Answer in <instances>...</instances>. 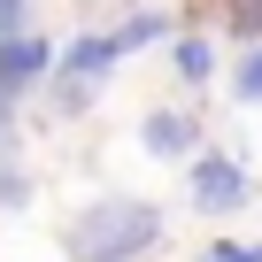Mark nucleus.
Wrapping results in <instances>:
<instances>
[{
    "label": "nucleus",
    "instance_id": "nucleus-1",
    "mask_svg": "<svg viewBox=\"0 0 262 262\" xmlns=\"http://www.w3.org/2000/svg\"><path fill=\"white\" fill-rule=\"evenodd\" d=\"M155 247H162V208L147 193H100L62 231V254L70 262H139Z\"/></svg>",
    "mask_w": 262,
    "mask_h": 262
},
{
    "label": "nucleus",
    "instance_id": "nucleus-2",
    "mask_svg": "<svg viewBox=\"0 0 262 262\" xmlns=\"http://www.w3.org/2000/svg\"><path fill=\"white\" fill-rule=\"evenodd\" d=\"M185 193H193V208L201 216H231V208H247V170H239V155H224V147H201L193 162H185Z\"/></svg>",
    "mask_w": 262,
    "mask_h": 262
},
{
    "label": "nucleus",
    "instance_id": "nucleus-3",
    "mask_svg": "<svg viewBox=\"0 0 262 262\" xmlns=\"http://www.w3.org/2000/svg\"><path fill=\"white\" fill-rule=\"evenodd\" d=\"M139 147H147L155 162H193V155H201V108H193V100L147 108V123H139Z\"/></svg>",
    "mask_w": 262,
    "mask_h": 262
},
{
    "label": "nucleus",
    "instance_id": "nucleus-4",
    "mask_svg": "<svg viewBox=\"0 0 262 262\" xmlns=\"http://www.w3.org/2000/svg\"><path fill=\"white\" fill-rule=\"evenodd\" d=\"M54 70V39L24 31V39H0V116H16V100Z\"/></svg>",
    "mask_w": 262,
    "mask_h": 262
},
{
    "label": "nucleus",
    "instance_id": "nucleus-5",
    "mask_svg": "<svg viewBox=\"0 0 262 262\" xmlns=\"http://www.w3.org/2000/svg\"><path fill=\"white\" fill-rule=\"evenodd\" d=\"M193 31H224L239 47H262V0H193Z\"/></svg>",
    "mask_w": 262,
    "mask_h": 262
},
{
    "label": "nucleus",
    "instance_id": "nucleus-6",
    "mask_svg": "<svg viewBox=\"0 0 262 262\" xmlns=\"http://www.w3.org/2000/svg\"><path fill=\"white\" fill-rule=\"evenodd\" d=\"M54 70H62V77H85V85H100V77L116 70V39H108V31H70V47L54 54Z\"/></svg>",
    "mask_w": 262,
    "mask_h": 262
},
{
    "label": "nucleus",
    "instance_id": "nucleus-7",
    "mask_svg": "<svg viewBox=\"0 0 262 262\" xmlns=\"http://www.w3.org/2000/svg\"><path fill=\"white\" fill-rule=\"evenodd\" d=\"M170 70L201 93L208 77H216V39H201V31H185V39H170Z\"/></svg>",
    "mask_w": 262,
    "mask_h": 262
},
{
    "label": "nucleus",
    "instance_id": "nucleus-8",
    "mask_svg": "<svg viewBox=\"0 0 262 262\" xmlns=\"http://www.w3.org/2000/svg\"><path fill=\"white\" fill-rule=\"evenodd\" d=\"M108 39H116V62H123V54H139V47L170 39V16H162V8H139V16H123V24H116Z\"/></svg>",
    "mask_w": 262,
    "mask_h": 262
},
{
    "label": "nucleus",
    "instance_id": "nucleus-9",
    "mask_svg": "<svg viewBox=\"0 0 262 262\" xmlns=\"http://www.w3.org/2000/svg\"><path fill=\"white\" fill-rule=\"evenodd\" d=\"M93 100H100V85H85V77H62V70H47V108H54V116H93Z\"/></svg>",
    "mask_w": 262,
    "mask_h": 262
},
{
    "label": "nucleus",
    "instance_id": "nucleus-10",
    "mask_svg": "<svg viewBox=\"0 0 262 262\" xmlns=\"http://www.w3.org/2000/svg\"><path fill=\"white\" fill-rule=\"evenodd\" d=\"M231 93H239V108H262V47H247V54H239Z\"/></svg>",
    "mask_w": 262,
    "mask_h": 262
},
{
    "label": "nucleus",
    "instance_id": "nucleus-11",
    "mask_svg": "<svg viewBox=\"0 0 262 262\" xmlns=\"http://www.w3.org/2000/svg\"><path fill=\"white\" fill-rule=\"evenodd\" d=\"M0 208H31V178H24V162H0Z\"/></svg>",
    "mask_w": 262,
    "mask_h": 262
},
{
    "label": "nucleus",
    "instance_id": "nucleus-12",
    "mask_svg": "<svg viewBox=\"0 0 262 262\" xmlns=\"http://www.w3.org/2000/svg\"><path fill=\"white\" fill-rule=\"evenodd\" d=\"M201 262H262V247H247V239H208Z\"/></svg>",
    "mask_w": 262,
    "mask_h": 262
},
{
    "label": "nucleus",
    "instance_id": "nucleus-13",
    "mask_svg": "<svg viewBox=\"0 0 262 262\" xmlns=\"http://www.w3.org/2000/svg\"><path fill=\"white\" fill-rule=\"evenodd\" d=\"M31 31V0H0V39H24Z\"/></svg>",
    "mask_w": 262,
    "mask_h": 262
}]
</instances>
